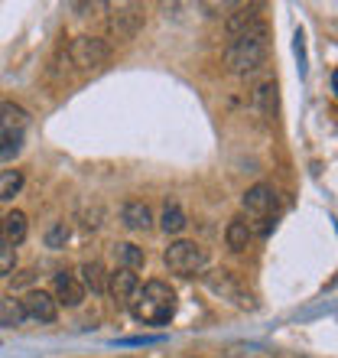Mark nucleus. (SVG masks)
I'll return each instance as SVG.
<instances>
[{
	"instance_id": "1",
	"label": "nucleus",
	"mask_w": 338,
	"mask_h": 358,
	"mask_svg": "<svg viewBox=\"0 0 338 358\" xmlns=\"http://www.w3.org/2000/svg\"><path fill=\"white\" fill-rule=\"evenodd\" d=\"M127 306H131L133 320L143 322V326H163L176 313V293H172L169 283L150 280V283H143V290L133 293V300Z\"/></svg>"
},
{
	"instance_id": "2",
	"label": "nucleus",
	"mask_w": 338,
	"mask_h": 358,
	"mask_svg": "<svg viewBox=\"0 0 338 358\" xmlns=\"http://www.w3.org/2000/svg\"><path fill=\"white\" fill-rule=\"evenodd\" d=\"M267 59V27L257 23L251 33L231 39V46L225 52V66L235 72V76H247V72H257Z\"/></svg>"
},
{
	"instance_id": "3",
	"label": "nucleus",
	"mask_w": 338,
	"mask_h": 358,
	"mask_svg": "<svg viewBox=\"0 0 338 358\" xmlns=\"http://www.w3.org/2000/svg\"><path fill=\"white\" fill-rule=\"evenodd\" d=\"M166 267L179 277H192V273H202L208 267V251L196 241H172L166 248Z\"/></svg>"
},
{
	"instance_id": "4",
	"label": "nucleus",
	"mask_w": 338,
	"mask_h": 358,
	"mask_svg": "<svg viewBox=\"0 0 338 358\" xmlns=\"http://www.w3.org/2000/svg\"><path fill=\"white\" fill-rule=\"evenodd\" d=\"M68 59H72L82 72H98V69L108 66L111 46L98 36H75L72 43H68Z\"/></svg>"
},
{
	"instance_id": "5",
	"label": "nucleus",
	"mask_w": 338,
	"mask_h": 358,
	"mask_svg": "<svg viewBox=\"0 0 338 358\" xmlns=\"http://www.w3.org/2000/svg\"><path fill=\"white\" fill-rule=\"evenodd\" d=\"M140 29H143L140 3H121V7H114V13L108 17V33H111L117 43H131Z\"/></svg>"
},
{
	"instance_id": "6",
	"label": "nucleus",
	"mask_w": 338,
	"mask_h": 358,
	"mask_svg": "<svg viewBox=\"0 0 338 358\" xmlns=\"http://www.w3.org/2000/svg\"><path fill=\"white\" fill-rule=\"evenodd\" d=\"M20 306H23V316H29V320H36V322H56V316H59V303L46 290H29L20 300Z\"/></svg>"
},
{
	"instance_id": "7",
	"label": "nucleus",
	"mask_w": 338,
	"mask_h": 358,
	"mask_svg": "<svg viewBox=\"0 0 338 358\" xmlns=\"http://www.w3.org/2000/svg\"><path fill=\"white\" fill-rule=\"evenodd\" d=\"M52 300L62 303V306H82L84 287H82V280H78V273L62 271L52 277Z\"/></svg>"
},
{
	"instance_id": "8",
	"label": "nucleus",
	"mask_w": 338,
	"mask_h": 358,
	"mask_svg": "<svg viewBox=\"0 0 338 358\" xmlns=\"http://www.w3.org/2000/svg\"><path fill=\"white\" fill-rule=\"evenodd\" d=\"M244 208L254 218H273V208H277V192H273V186H267V182L251 186L244 196Z\"/></svg>"
},
{
	"instance_id": "9",
	"label": "nucleus",
	"mask_w": 338,
	"mask_h": 358,
	"mask_svg": "<svg viewBox=\"0 0 338 358\" xmlns=\"http://www.w3.org/2000/svg\"><path fill=\"white\" fill-rule=\"evenodd\" d=\"M27 231H29V222H27V215H23V212H17V208L0 218V245H3V248L23 245Z\"/></svg>"
},
{
	"instance_id": "10",
	"label": "nucleus",
	"mask_w": 338,
	"mask_h": 358,
	"mask_svg": "<svg viewBox=\"0 0 338 358\" xmlns=\"http://www.w3.org/2000/svg\"><path fill=\"white\" fill-rule=\"evenodd\" d=\"M108 287H111V296L117 303H131L133 293L140 290V280H137V273H133V271H124V267H117V271L111 273Z\"/></svg>"
},
{
	"instance_id": "11",
	"label": "nucleus",
	"mask_w": 338,
	"mask_h": 358,
	"mask_svg": "<svg viewBox=\"0 0 338 358\" xmlns=\"http://www.w3.org/2000/svg\"><path fill=\"white\" fill-rule=\"evenodd\" d=\"M121 222L131 228V231H147V228L153 225V212L147 202H137V199H133V202H127V206L121 208Z\"/></svg>"
},
{
	"instance_id": "12",
	"label": "nucleus",
	"mask_w": 338,
	"mask_h": 358,
	"mask_svg": "<svg viewBox=\"0 0 338 358\" xmlns=\"http://www.w3.org/2000/svg\"><path fill=\"white\" fill-rule=\"evenodd\" d=\"M260 23V17H257V7H237L231 17H228L225 29H228V36L237 39V36H244V33H251L254 27Z\"/></svg>"
},
{
	"instance_id": "13",
	"label": "nucleus",
	"mask_w": 338,
	"mask_h": 358,
	"mask_svg": "<svg viewBox=\"0 0 338 358\" xmlns=\"http://www.w3.org/2000/svg\"><path fill=\"white\" fill-rule=\"evenodd\" d=\"M27 124H29L27 108H20V104H13V101H0V131L23 134Z\"/></svg>"
},
{
	"instance_id": "14",
	"label": "nucleus",
	"mask_w": 338,
	"mask_h": 358,
	"mask_svg": "<svg viewBox=\"0 0 338 358\" xmlns=\"http://www.w3.org/2000/svg\"><path fill=\"white\" fill-rule=\"evenodd\" d=\"M114 261L124 267V271H140L147 264V255H143V248L131 245V241H117L114 245Z\"/></svg>"
},
{
	"instance_id": "15",
	"label": "nucleus",
	"mask_w": 338,
	"mask_h": 358,
	"mask_svg": "<svg viewBox=\"0 0 338 358\" xmlns=\"http://www.w3.org/2000/svg\"><path fill=\"white\" fill-rule=\"evenodd\" d=\"M251 235H254V228L247 225V218H231V222H228L225 241L231 251H244V248L251 245Z\"/></svg>"
},
{
	"instance_id": "16",
	"label": "nucleus",
	"mask_w": 338,
	"mask_h": 358,
	"mask_svg": "<svg viewBox=\"0 0 338 358\" xmlns=\"http://www.w3.org/2000/svg\"><path fill=\"white\" fill-rule=\"evenodd\" d=\"M78 273H82V277H78V280H82V287H91V293H104V290H108V273H104V267L98 264V261H84Z\"/></svg>"
},
{
	"instance_id": "17",
	"label": "nucleus",
	"mask_w": 338,
	"mask_h": 358,
	"mask_svg": "<svg viewBox=\"0 0 338 358\" xmlns=\"http://www.w3.org/2000/svg\"><path fill=\"white\" fill-rule=\"evenodd\" d=\"M160 228L166 231V235H179V231L186 228V212H182L176 202H166V208H163V218H160Z\"/></svg>"
},
{
	"instance_id": "18",
	"label": "nucleus",
	"mask_w": 338,
	"mask_h": 358,
	"mask_svg": "<svg viewBox=\"0 0 338 358\" xmlns=\"http://www.w3.org/2000/svg\"><path fill=\"white\" fill-rule=\"evenodd\" d=\"M208 287H212L215 293H225V296H241V287H237V280L231 277V271L208 273Z\"/></svg>"
},
{
	"instance_id": "19",
	"label": "nucleus",
	"mask_w": 338,
	"mask_h": 358,
	"mask_svg": "<svg viewBox=\"0 0 338 358\" xmlns=\"http://www.w3.org/2000/svg\"><path fill=\"white\" fill-rule=\"evenodd\" d=\"M23 189V173L20 170H3L0 173V202H10Z\"/></svg>"
},
{
	"instance_id": "20",
	"label": "nucleus",
	"mask_w": 338,
	"mask_h": 358,
	"mask_svg": "<svg viewBox=\"0 0 338 358\" xmlns=\"http://www.w3.org/2000/svg\"><path fill=\"white\" fill-rule=\"evenodd\" d=\"M20 150H23V134L0 131V160H13Z\"/></svg>"
},
{
	"instance_id": "21",
	"label": "nucleus",
	"mask_w": 338,
	"mask_h": 358,
	"mask_svg": "<svg viewBox=\"0 0 338 358\" xmlns=\"http://www.w3.org/2000/svg\"><path fill=\"white\" fill-rule=\"evenodd\" d=\"M68 235H72V228H68V222H56V225H49L46 231V248H66Z\"/></svg>"
},
{
	"instance_id": "22",
	"label": "nucleus",
	"mask_w": 338,
	"mask_h": 358,
	"mask_svg": "<svg viewBox=\"0 0 338 358\" xmlns=\"http://www.w3.org/2000/svg\"><path fill=\"white\" fill-rule=\"evenodd\" d=\"M23 320H27V316H23V306H20V303H7L3 313H0V322H3V326H20Z\"/></svg>"
},
{
	"instance_id": "23",
	"label": "nucleus",
	"mask_w": 338,
	"mask_h": 358,
	"mask_svg": "<svg viewBox=\"0 0 338 358\" xmlns=\"http://www.w3.org/2000/svg\"><path fill=\"white\" fill-rule=\"evenodd\" d=\"M13 267H17V255H13V248H0V277L13 273Z\"/></svg>"
},
{
	"instance_id": "24",
	"label": "nucleus",
	"mask_w": 338,
	"mask_h": 358,
	"mask_svg": "<svg viewBox=\"0 0 338 358\" xmlns=\"http://www.w3.org/2000/svg\"><path fill=\"white\" fill-rule=\"evenodd\" d=\"M273 92H277V88H273V82H263V85L257 88V101H260L263 111H270V94Z\"/></svg>"
}]
</instances>
